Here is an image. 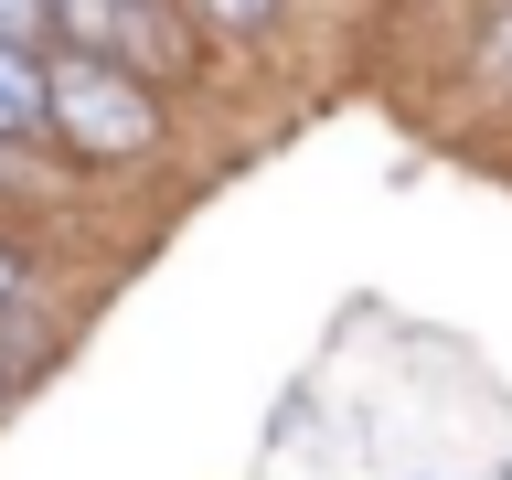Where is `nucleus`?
<instances>
[{
	"label": "nucleus",
	"instance_id": "nucleus-1",
	"mask_svg": "<svg viewBox=\"0 0 512 480\" xmlns=\"http://www.w3.org/2000/svg\"><path fill=\"white\" fill-rule=\"evenodd\" d=\"M43 128H54L75 160H139V150H160V96L139 86L128 64L43 54Z\"/></svg>",
	"mask_w": 512,
	"mask_h": 480
},
{
	"label": "nucleus",
	"instance_id": "nucleus-3",
	"mask_svg": "<svg viewBox=\"0 0 512 480\" xmlns=\"http://www.w3.org/2000/svg\"><path fill=\"white\" fill-rule=\"evenodd\" d=\"M43 128V54H0V139Z\"/></svg>",
	"mask_w": 512,
	"mask_h": 480
},
{
	"label": "nucleus",
	"instance_id": "nucleus-2",
	"mask_svg": "<svg viewBox=\"0 0 512 480\" xmlns=\"http://www.w3.org/2000/svg\"><path fill=\"white\" fill-rule=\"evenodd\" d=\"M54 22V54H96V64H171V22L160 0H43Z\"/></svg>",
	"mask_w": 512,
	"mask_h": 480
},
{
	"label": "nucleus",
	"instance_id": "nucleus-6",
	"mask_svg": "<svg viewBox=\"0 0 512 480\" xmlns=\"http://www.w3.org/2000/svg\"><path fill=\"white\" fill-rule=\"evenodd\" d=\"M11 299H22V256H0V310H11Z\"/></svg>",
	"mask_w": 512,
	"mask_h": 480
},
{
	"label": "nucleus",
	"instance_id": "nucleus-4",
	"mask_svg": "<svg viewBox=\"0 0 512 480\" xmlns=\"http://www.w3.org/2000/svg\"><path fill=\"white\" fill-rule=\"evenodd\" d=\"M0 54H54V22H43V0H0Z\"/></svg>",
	"mask_w": 512,
	"mask_h": 480
},
{
	"label": "nucleus",
	"instance_id": "nucleus-5",
	"mask_svg": "<svg viewBox=\"0 0 512 480\" xmlns=\"http://www.w3.org/2000/svg\"><path fill=\"white\" fill-rule=\"evenodd\" d=\"M192 11H203L214 32H235V43H256V32L278 22V0H192Z\"/></svg>",
	"mask_w": 512,
	"mask_h": 480
}]
</instances>
